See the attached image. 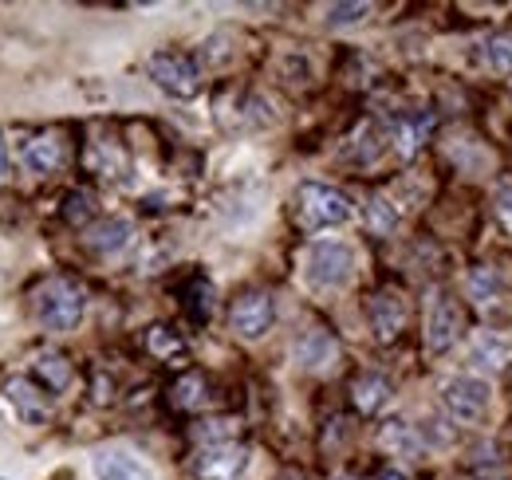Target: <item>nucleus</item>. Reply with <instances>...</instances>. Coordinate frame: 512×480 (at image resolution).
Segmentation results:
<instances>
[{
	"label": "nucleus",
	"instance_id": "obj_1",
	"mask_svg": "<svg viewBox=\"0 0 512 480\" xmlns=\"http://www.w3.org/2000/svg\"><path fill=\"white\" fill-rule=\"evenodd\" d=\"M296 217L304 229L323 233V229H339L355 217L347 193H339L335 185H323V181H304L296 189Z\"/></svg>",
	"mask_w": 512,
	"mask_h": 480
},
{
	"label": "nucleus",
	"instance_id": "obj_2",
	"mask_svg": "<svg viewBox=\"0 0 512 480\" xmlns=\"http://www.w3.org/2000/svg\"><path fill=\"white\" fill-rule=\"evenodd\" d=\"M355 276V248L343 240H316L304 256V280L316 292H339Z\"/></svg>",
	"mask_w": 512,
	"mask_h": 480
},
{
	"label": "nucleus",
	"instance_id": "obj_3",
	"mask_svg": "<svg viewBox=\"0 0 512 480\" xmlns=\"http://www.w3.org/2000/svg\"><path fill=\"white\" fill-rule=\"evenodd\" d=\"M83 311H87V292H83V284H75L67 276H52L36 292V315L48 331H75Z\"/></svg>",
	"mask_w": 512,
	"mask_h": 480
},
{
	"label": "nucleus",
	"instance_id": "obj_4",
	"mask_svg": "<svg viewBox=\"0 0 512 480\" xmlns=\"http://www.w3.org/2000/svg\"><path fill=\"white\" fill-rule=\"evenodd\" d=\"M442 402H446L449 418L461 421V425H481L489 418V406H493V390L485 378L477 374H453L446 386H442Z\"/></svg>",
	"mask_w": 512,
	"mask_h": 480
},
{
	"label": "nucleus",
	"instance_id": "obj_5",
	"mask_svg": "<svg viewBox=\"0 0 512 480\" xmlns=\"http://www.w3.org/2000/svg\"><path fill=\"white\" fill-rule=\"evenodd\" d=\"M146 71H150V79L170 95V99H193L197 91H201V71H197V63L190 56H182V52H154L150 60H146Z\"/></svg>",
	"mask_w": 512,
	"mask_h": 480
},
{
	"label": "nucleus",
	"instance_id": "obj_6",
	"mask_svg": "<svg viewBox=\"0 0 512 480\" xmlns=\"http://www.w3.org/2000/svg\"><path fill=\"white\" fill-rule=\"evenodd\" d=\"M272 319H276V307H272V296L268 292H241L233 307H229V327L237 339L245 343H256L272 331Z\"/></svg>",
	"mask_w": 512,
	"mask_h": 480
},
{
	"label": "nucleus",
	"instance_id": "obj_7",
	"mask_svg": "<svg viewBox=\"0 0 512 480\" xmlns=\"http://www.w3.org/2000/svg\"><path fill=\"white\" fill-rule=\"evenodd\" d=\"M461 335V311H457V300L449 296L446 288H434L430 300H426V351L442 355L457 343Z\"/></svg>",
	"mask_w": 512,
	"mask_h": 480
},
{
	"label": "nucleus",
	"instance_id": "obj_8",
	"mask_svg": "<svg viewBox=\"0 0 512 480\" xmlns=\"http://www.w3.org/2000/svg\"><path fill=\"white\" fill-rule=\"evenodd\" d=\"M245 469H249V449L237 441H213L193 461V473L201 480H241Z\"/></svg>",
	"mask_w": 512,
	"mask_h": 480
},
{
	"label": "nucleus",
	"instance_id": "obj_9",
	"mask_svg": "<svg viewBox=\"0 0 512 480\" xmlns=\"http://www.w3.org/2000/svg\"><path fill=\"white\" fill-rule=\"evenodd\" d=\"M292 355H296V362H300L304 370H331V366L339 362V343H335L323 327H312V331H304V335L296 339Z\"/></svg>",
	"mask_w": 512,
	"mask_h": 480
},
{
	"label": "nucleus",
	"instance_id": "obj_10",
	"mask_svg": "<svg viewBox=\"0 0 512 480\" xmlns=\"http://www.w3.org/2000/svg\"><path fill=\"white\" fill-rule=\"evenodd\" d=\"M20 158H24V166H28L32 174L48 178V174H56L67 162V150L56 134H36V138L24 142V154H20Z\"/></svg>",
	"mask_w": 512,
	"mask_h": 480
},
{
	"label": "nucleus",
	"instance_id": "obj_11",
	"mask_svg": "<svg viewBox=\"0 0 512 480\" xmlns=\"http://www.w3.org/2000/svg\"><path fill=\"white\" fill-rule=\"evenodd\" d=\"M91 469H95L99 480H154V473H150L138 457L123 453V449H103V453H95V457H91Z\"/></svg>",
	"mask_w": 512,
	"mask_h": 480
},
{
	"label": "nucleus",
	"instance_id": "obj_12",
	"mask_svg": "<svg viewBox=\"0 0 512 480\" xmlns=\"http://www.w3.org/2000/svg\"><path fill=\"white\" fill-rule=\"evenodd\" d=\"M134 237V225H130L127 217H111V221H99L95 229H87V237L83 244L95 252V256H115V252H123Z\"/></svg>",
	"mask_w": 512,
	"mask_h": 480
},
{
	"label": "nucleus",
	"instance_id": "obj_13",
	"mask_svg": "<svg viewBox=\"0 0 512 480\" xmlns=\"http://www.w3.org/2000/svg\"><path fill=\"white\" fill-rule=\"evenodd\" d=\"M402 323H406V300L398 292H379L371 300V327H375V335L383 343H390L402 331Z\"/></svg>",
	"mask_w": 512,
	"mask_h": 480
},
{
	"label": "nucleus",
	"instance_id": "obj_14",
	"mask_svg": "<svg viewBox=\"0 0 512 480\" xmlns=\"http://www.w3.org/2000/svg\"><path fill=\"white\" fill-rule=\"evenodd\" d=\"M8 402L16 406V414L24 421L48 418V402H44V394H40L28 378H12V382H8Z\"/></svg>",
	"mask_w": 512,
	"mask_h": 480
},
{
	"label": "nucleus",
	"instance_id": "obj_15",
	"mask_svg": "<svg viewBox=\"0 0 512 480\" xmlns=\"http://www.w3.org/2000/svg\"><path fill=\"white\" fill-rule=\"evenodd\" d=\"M430 126H434V115H402V119H394V150L402 158L418 154V146L430 134Z\"/></svg>",
	"mask_w": 512,
	"mask_h": 480
},
{
	"label": "nucleus",
	"instance_id": "obj_16",
	"mask_svg": "<svg viewBox=\"0 0 512 480\" xmlns=\"http://www.w3.org/2000/svg\"><path fill=\"white\" fill-rule=\"evenodd\" d=\"M351 398H355L359 414H379L390 402V382H386L383 374H363V378H355Z\"/></svg>",
	"mask_w": 512,
	"mask_h": 480
},
{
	"label": "nucleus",
	"instance_id": "obj_17",
	"mask_svg": "<svg viewBox=\"0 0 512 480\" xmlns=\"http://www.w3.org/2000/svg\"><path fill=\"white\" fill-rule=\"evenodd\" d=\"M512 347L509 339H501V335H493V331H481L477 339H473V351H469V359L477 362L481 370H501L505 362H509Z\"/></svg>",
	"mask_w": 512,
	"mask_h": 480
},
{
	"label": "nucleus",
	"instance_id": "obj_18",
	"mask_svg": "<svg viewBox=\"0 0 512 480\" xmlns=\"http://www.w3.org/2000/svg\"><path fill=\"white\" fill-rule=\"evenodd\" d=\"M36 378L44 382V390L64 394L71 386V362L60 351H44V355H36Z\"/></svg>",
	"mask_w": 512,
	"mask_h": 480
},
{
	"label": "nucleus",
	"instance_id": "obj_19",
	"mask_svg": "<svg viewBox=\"0 0 512 480\" xmlns=\"http://www.w3.org/2000/svg\"><path fill=\"white\" fill-rule=\"evenodd\" d=\"M379 441H383L390 453H398V457H414V453L422 449L418 433H414L406 421H386L383 433H379Z\"/></svg>",
	"mask_w": 512,
	"mask_h": 480
},
{
	"label": "nucleus",
	"instance_id": "obj_20",
	"mask_svg": "<svg viewBox=\"0 0 512 480\" xmlns=\"http://www.w3.org/2000/svg\"><path fill=\"white\" fill-rule=\"evenodd\" d=\"M481 60L493 75H512V36H489L481 44Z\"/></svg>",
	"mask_w": 512,
	"mask_h": 480
},
{
	"label": "nucleus",
	"instance_id": "obj_21",
	"mask_svg": "<svg viewBox=\"0 0 512 480\" xmlns=\"http://www.w3.org/2000/svg\"><path fill=\"white\" fill-rule=\"evenodd\" d=\"M170 402H174L178 410H197V406L205 402V378H201V374H186V378L174 386Z\"/></svg>",
	"mask_w": 512,
	"mask_h": 480
},
{
	"label": "nucleus",
	"instance_id": "obj_22",
	"mask_svg": "<svg viewBox=\"0 0 512 480\" xmlns=\"http://www.w3.org/2000/svg\"><path fill=\"white\" fill-rule=\"evenodd\" d=\"M501 288H505V284H501V276H497L493 268H477V272L469 276V296L477 303H493L501 296Z\"/></svg>",
	"mask_w": 512,
	"mask_h": 480
},
{
	"label": "nucleus",
	"instance_id": "obj_23",
	"mask_svg": "<svg viewBox=\"0 0 512 480\" xmlns=\"http://www.w3.org/2000/svg\"><path fill=\"white\" fill-rule=\"evenodd\" d=\"M91 213H95V197H91L87 189H75V193H67L64 197V221L67 225H83Z\"/></svg>",
	"mask_w": 512,
	"mask_h": 480
},
{
	"label": "nucleus",
	"instance_id": "obj_24",
	"mask_svg": "<svg viewBox=\"0 0 512 480\" xmlns=\"http://www.w3.org/2000/svg\"><path fill=\"white\" fill-rule=\"evenodd\" d=\"M363 16H371V4H331V8H327V24H335V28L359 24Z\"/></svg>",
	"mask_w": 512,
	"mask_h": 480
},
{
	"label": "nucleus",
	"instance_id": "obj_25",
	"mask_svg": "<svg viewBox=\"0 0 512 480\" xmlns=\"http://www.w3.org/2000/svg\"><path fill=\"white\" fill-rule=\"evenodd\" d=\"M398 225V209L386 201V197H375L371 201V229H379V233H390Z\"/></svg>",
	"mask_w": 512,
	"mask_h": 480
},
{
	"label": "nucleus",
	"instance_id": "obj_26",
	"mask_svg": "<svg viewBox=\"0 0 512 480\" xmlns=\"http://www.w3.org/2000/svg\"><path fill=\"white\" fill-rule=\"evenodd\" d=\"M493 213H497V221L512 233V181H501V185H497V193H493Z\"/></svg>",
	"mask_w": 512,
	"mask_h": 480
},
{
	"label": "nucleus",
	"instance_id": "obj_27",
	"mask_svg": "<svg viewBox=\"0 0 512 480\" xmlns=\"http://www.w3.org/2000/svg\"><path fill=\"white\" fill-rule=\"evenodd\" d=\"M150 347H154L158 355H178V351H182V339H174V335L166 339V327H154V331H150Z\"/></svg>",
	"mask_w": 512,
	"mask_h": 480
},
{
	"label": "nucleus",
	"instance_id": "obj_28",
	"mask_svg": "<svg viewBox=\"0 0 512 480\" xmlns=\"http://www.w3.org/2000/svg\"><path fill=\"white\" fill-rule=\"evenodd\" d=\"M379 480H410V473H406V469H398V465H386L383 473H379Z\"/></svg>",
	"mask_w": 512,
	"mask_h": 480
},
{
	"label": "nucleus",
	"instance_id": "obj_29",
	"mask_svg": "<svg viewBox=\"0 0 512 480\" xmlns=\"http://www.w3.org/2000/svg\"><path fill=\"white\" fill-rule=\"evenodd\" d=\"M8 174V146H4V138H0V178Z\"/></svg>",
	"mask_w": 512,
	"mask_h": 480
},
{
	"label": "nucleus",
	"instance_id": "obj_30",
	"mask_svg": "<svg viewBox=\"0 0 512 480\" xmlns=\"http://www.w3.org/2000/svg\"><path fill=\"white\" fill-rule=\"evenodd\" d=\"M335 480H359V477H351V473H343V477H335Z\"/></svg>",
	"mask_w": 512,
	"mask_h": 480
},
{
	"label": "nucleus",
	"instance_id": "obj_31",
	"mask_svg": "<svg viewBox=\"0 0 512 480\" xmlns=\"http://www.w3.org/2000/svg\"><path fill=\"white\" fill-rule=\"evenodd\" d=\"M280 480H304V477H296V473H288V477H280Z\"/></svg>",
	"mask_w": 512,
	"mask_h": 480
},
{
	"label": "nucleus",
	"instance_id": "obj_32",
	"mask_svg": "<svg viewBox=\"0 0 512 480\" xmlns=\"http://www.w3.org/2000/svg\"><path fill=\"white\" fill-rule=\"evenodd\" d=\"M0 480H4V477H0Z\"/></svg>",
	"mask_w": 512,
	"mask_h": 480
}]
</instances>
